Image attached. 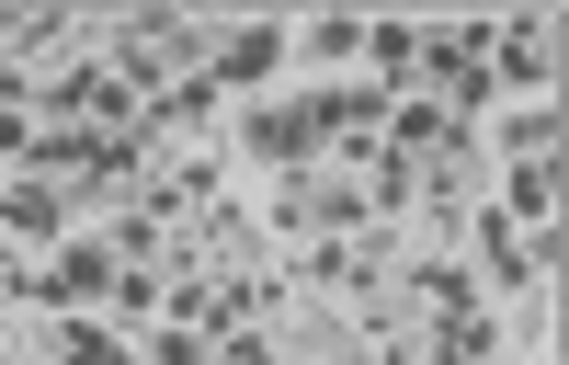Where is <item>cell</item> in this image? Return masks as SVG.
I'll list each match as a JSON object with an SVG mask.
<instances>
[{
	"label": "cell",
	"instance_id": "1",
	"mask_svg": "<svg viewBox=\"0 0 569 365\" xmlns=\"http://www.w3.org/2000/svg\"><path fill=\"white\" fill-rule=\"evenodd\" d=\"M547 80H558V34H547V12H490V91L547 103Z\"/></svg>",
	"mask_w": 569,
	"mask_h": 365
},
{
	"label": "cell",
	"instance_id": "2",
	"mask_svg": "<svg viewBox=\"0 0 569 365\" xmlns=\"http://www.w3.org/2000/svg\"><path fill=\"white\" fill-rule=\"evenodd\" d=\"M228 137H240V160H262V171H319L308 103H240V115H228Z\"/></svg>",
	"mask_w": 569,
	"mask_h": 365
},
{
	"label": "cell",
	"instance_id": "3",
	"mask_svg": "<svg viewBox=\"0 0 569 365\" xmlns=\"http://www.w3.org/2000/svg\"><path fill=\"white\" fill-rule=\"evenodd\" d=\"M69 228H80V195H69V182H46V171H0V240H46V251H58Z\"/></svg>",
	"mask_w": 569,
	"mask_h": 365
},
{
	"label": "cell",
	"instance_id": "4",
	"mask_svg": "<svg viewBox=\"0 0 569 365\" xmlns=\"http://www.w3.org/2000/svg\"><path fill=\"white\" fill-rule=\"evenodd\" d=\"M103 286H114V251L91 240V228H69V240L46 251V319H69V308H103Z\"/></svg>",
	"mask_w": 569,
	"mask_h": 365
},
{
	"label": "cell",
	"instance_id": "5",
	"mask_svg": "<svg viewBox=\"0 0 569 365\" xmlns=\"http://www.w3.org/2000/svg\"><path fill=\"white\" fill-rule=\"evenodd\" d=\"M284 34H297V23H217L206 80H217V91H262V80L284 69Z\"/></svg>",
	"mask_w": 569,
	"mask_h": 365
},
{
	"label": "cell",
	"instance_id": "6",
	"mask_svg": "<svg viewBox=\"0 0 569 365\" xmlns=\"http://www.w3.org/2000/svg\"><path fill=\"white\" fill-rule=\"evenodd\" d=\"M34 354H46V365H137V343L114 332L103 308H69V319H58V332H46Z\"/></svg>",
	"mask_w": 569,
	"mask_h": 365
},
{
	"label": "cell",
	"instance_id": "7",
	"mask_svg": "<svg viewBox=\"0 0 569 365\" xmlns=\"http://www.w3.org/2000/svg\"><path fill=\"white\" fill-rule=\"evenodd\" d=\"M284 58H319V69H365V12H319V23H297V34H284Z\"/></svg>",
	"mask_w": 569,
	"mask_h": 365
},
{
	"label": "cell",
	"instance_id": "8",
	"mask_svg": "<svg viewBox=\"0 0 569 365\" xmlns=\"http://www.w3.org/2000/svg\"><path fill=\"white\" fill-rule=\"evenodd\" d=\"M501 160H558V103H512L501 115Z\"/></svg>",
	"mask_w": 569,
	"mask_h": 365
},
{
	"label": "cell",
	"instance_id": "9",
	"mask_svg": "<svg viewBox=\"0 0 569 365\" xmlns=\"http://www.w3.org/2000/svg\"><path fill=\"white\" fill-rule=\"evenodd\" d=\"M137 365H217V343L194 332V319H160V332L137 343Z\"/></svg>",
	"mask_w": 569,
	"mask_h": 365
},
{
	"label": "cell",
	"instance_id": "10",
	"mask_svg": "<svg viewBox=\"0 0 569 365\" xmlns=\"http://www.w3.org/2000/svg\"><path fill=\"white\" fill-rule=\"evenodd\" d=\"M34 137H46V126H34L23 103H0V171H23V160H34Z\"/></svg>",
	"mask_w": 569,
	"mask_h": 365
},
{
	"label": "cell",
	"instance_id": "11",
	"mask_svg": "<svg viewBox=\"0 0 569 365\" xmlns=\"http://www.w3.org/2000/svg\"><path fill=\"white\" fill-rule=\"evenodd\" d=\"M217 365H284L273 332H217Z\"/></svg>",
	"mask_w": 569,
	"mask_h": 365
}]
</instances>
